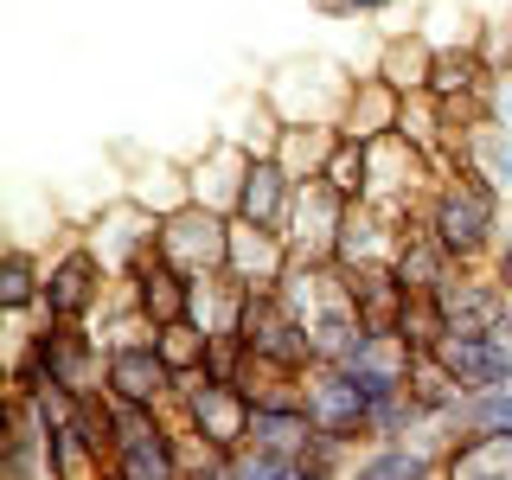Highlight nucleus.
I'll return each instance as SVG.
<instances>
[{
    "label": "nucleus",
    "instance_id": "obj_33",
    "mask_svg": "<svg viewBox=\"0 0 512 480\" xmlns=\"http://www.w3.org/2000/svg\"><path fill=\"white\" fill-rule=\"evenodd\" d=\"M397 141H410L416 154H429V160L442 167V154H448V128H442L436 96H404V109H397Z\"/></svg>",
    "mask_w": 512,
    "mask_h": 480
},
{
    "label": "nucleus",
    "instance_id": "obj_38",
    "mask_svg": "<svg viewBox=\"0 0 512 480\" xmlns=\"http://www.w3.org/2000/svg\"><path fill=\"white\" fill-rule=\"evenodd\" d=\"M244 365H250V346H244V333H212V340H205V384H237L244 378Z\"/></svg>",
    "mask_w": 512,
    "mask_h": 480
},
{
    "label": "nucleus",
    "instance_id": "obj_5",
    "mask_svg": "<svg viewBox=\"0 0 512 480\" xmlns=\"http://www.w3.org/2000/svg\"><path fill=\"white\" fill-rule=\"evenodd\" d=\"M154 256H160V263H167V269H180L186 282L224 276V263H231V218L205 212V205H186V212L160 218Z\"/></svg>",
    "mask_w": 512,
    "mask_h": 480
},
{
    "label": "nucleus",
    "instance_id": "obj_32",
    "mask_svg": "<svg viewBox=\"0 0 512 480\" xmlns=\"http://www.w3.org/2000/svg\"><path fill=\"white\" fill-rule=\"evenodd\" d=\"M276 301H282V314L295 320V327H308V320L320 314V301H327V269L295 256V263L282 269V282H276Z\"/></svg>",
    "mask_w": 512,
    "mask_h": 480
},
{
    "label": "nucleus",
    "instance_id": "obj_9",
    "mask_svg": "<svg viewBox=\"0 0 512 480\" xmlns=\"http://www.w3.org/2000/svg\"><path fill=\"white\" fill-rule=\"evenodd\" d=\"M429 301L442 308L448 333H500V314H506L512 295L500 288V276H493V263H487V269H455Z\"/></svg>",
    "mask_w": 512,
    "mask_h": 480
},
{
    "label": "nucleus",
    "instance_id": "obj_15",
    "mask_svg": "<svg viewBox=\"0 0 512 480\" xmlns=\"http://www.w3.org/2000/svg\"><path fill=\"white\" fill-rule=\"evenodd\" d=\"M244 173H250V154L237 141H205V154L186 160V180H192V205L218 218H237V192H244Z\"/></svg>",
    "mask_w": 512,
    "mask_h": 480
},
{
    "label": "nucleus",
    "instance_id": "obj_35",
    "mask_svg": "<svg viewBox=\"0 0 512 480\" xmlns=\"http://www.w3.org/2000/svg\"><path fill=\"white\" fill-rule=\"evenodd\" d=\"M397 340H404L410 346V359H429V352H436L442 346V333H448V320H442V308H436V301H429V295H410L404 301V314H397Z\"/></svg>",
    "mask_w": 512,
    "mask_h": 480
},
{
    "label": "nucleus",
    "instance_id": "obj_12",
    "mask_svg": "<svg viewBox=\"0 0 512 480\" xmlns=\"http://www.w3.org/2000/svg\"><path fill=\"white\" fill-rule=\"evenodd\" d=\"M301 410H308L314 429L365 448V397L352 391V378L340 372V365H314V372L301 378Z\"/></svg>",
    "mask_w": 512,
    "mask_h": 480
},
{
    "label": "nucleus",
    "instance_id": "obj_2",
    "mask_svg": "<svg viewBox=\"0 0 512 480\" xmlns=\"http://www.w3.org/2000/svg\"><path fill=\"white\" fill-rule=\"evenodd\" d=\"M20 352H32L45 384L71 391L77 404L109 397V346L96 320H32V327H20Z\"/></svg>",
    "mask_w": 512,
    "mask_h": 480
},
{
    "label": "nucleus",
    "instance_id": "obj_27",
    "mask_svg": "<svg viewBox=\"0 0 512 480\" xmlns=\"http://www.w3.org/2000/svg\"><path fill=\"white\" fill-rule=\"evenodd\" d=\"M122 199L141 205L148 218H173V212H186V205H192V180H186V167H173V160H154V167L128 173Z\"/></svg>",
    "mask_w": 512,
    "mask_h": 480
},
{
    "label": "nucleus",
    "instance_id": "obj_28",
    "mask_svg": "<svg viewBox=\"0 0 512 480\" xmlns=\"http://www.w3.org/2000/svg\"><path fill=\"white\" fill-rule=\"evenodd\" d=\"M436 468L442 461L416 442H372V448H359V461H352L346 480H429Z\"/></svg>",
    "mask_w": 512,
    "mask_h": 480
},
{
    "label": "nucleus",
    "instance_id": "obj_40",
    "mask_svg": "<svg viewBox=\"0 0 512 480\" xmlns=\"http://www.w3.org/2000/svg\"><path fill=\"white\" fill-rule=\"evenodd\" d=\"M461 436H474V429H512V384L506 391H487V397H468L455 416Z\"/></svg>",
    "mask_w": 512,
    "mask_h": 480
},
{
    "label": "nucleus",
    "instance_id": "obj_41",
    "mask_svg": "<svg viewBox=\"0 0 512 480\" xmlns=\"http://www.w3.org/2000/svg\"><path fill=\"white\" fill-rule=\"evenodd\" d=\"M231 474L237 480H301V461L269 455V448H237V455H231Z\"/></svg>",
    "mask_w": 512,
    "mask_h": 480
},
{
    "label": "nucleus",
    "instance_id": "obj_31",
    "mask_svg": "<svg viewBox=\"0 0 512 480\" xmlns=\"http://www.w3.org/2000/svg\"><path fill=\"white\" fill-rule=\"evenodd\" d=\"M404 391H410V404L423 410V423H455V416H461V404H468V391H461V384L448 378L436 359H416V365H410V384H404Z\"/></svg>",
    "mask_w": 512,
    "mask_h": 480
},
{
    "label": "nucleus",
    "instance_id": "obj_43",
    "mask_svg": "<svg viewBox=\"0 0 512 480\" xmlns=\"http://www.w3.org/2000/svg\"><path fill=\"white\" fill-rule=\"evenodd\" d=\"M186 480H237V474H231V455H212V448H199V442H192Z\"/></svg>",
    "mask_w": 512,
    "mask_h": 480
},
{
    "label": "nucleus",
    "instance_id": "obj_36",
    "mask_svg": "<svg viewBox=\"0 0 512 480\" xmlns=\"http://www.w3.org/2000/svg\"><path fill=\"white\" fill-rule=\"evenodd\" d=\"M416 429H423V410L410 404V391L404 397H384V404L365 410V448H372V442H410Z\"/></svg>",
    "mask_w": 512,
    "mask_h": 480
},
{
    "label": "nucleus",
    "instance_id": "obj_22",
    "mask_svg": "<svg viewBox=\"0 0 512 480\" xmlns=\"http://www.w3.org/2000/svg\"><path fill=\"white\" fill-rule=\"evenodd\" d=\"M493 84V64L480 52V39H448L436 45V71H429V96L436 103H461V96H480Z\"/></svg>",
    "mask_w": 512,
    "mask_h": 480
},
{
    "label": "nucleus",
    "instance_id": "obj_34",
    "mask_svg": "<svg viewBox=\"0 0 512 480\" xmlns=\"http://www.w3.org/2000/svg\"><path fill=\"white\" fill-rule=\"evenodd\" d=\"M320 186H333L346 205H359L365 199V186H372V148H359V141H333V154H327V167H320Z\"/></svg>",
    "mask_w": 512,
    "mask_h": 480
},
{
    "label": "nucleus",
    "instance_id": "obj_30",
    "mask_svg": "<svg viewBox=\"0 0 512 480\" xmlns=\"http://www.w3.org/2000/svg\"><path fill=\"white\" fill-rule=\"evenodd\" d=\"M244 295L250 288H237L231 276H205V282H192V327L212 340V333H231L237 320H244Z\"/></svg>",
    "mask_w": 512,
    "mask_h": 480
},
{
    "label": "nucleus",
    "instance_id": "obj_25",
    "mask_svg": "<svg viewBox=\"0 0 512 480\" xmlns=\"http://www.w3.org/2000/svg\"><path fill=\"white\" fill-rule=\"evenodd\" d=\"M39 295H45V256L13 244L0 256V308H7L13 327H32V320H39Z\"/></svg>",
    "mask_w": 512,
    "mask_h": 480
},
{
    "label": "nucleus",
    "instance_id": "obj_24",
    "mask_svg": "<svg viewBox=\"0 0 512 480\" xmlns=\"http://www.w3.org/2000/svg\"><path fill=\"white\" fill-rule=\"evenodd\" d=\"M391 269H397V282L410 288V295H436V288L455 276V256H448L436 237L423 231V224H404V244H397V256H391Z\"/></svg>",
    "mask_w": 512,
    "mask_h": 480
},
{
    "label": "nucleus",
    "instance_id": "obj_19",
    "mask_svg": "<svg viewBox=\"0 0 512 480\" xmlns=\"http://www.w3.org/2000/svg\"><path fill=\"white\" fill-rule=\"evenodd\" d=\"M442 167L474 173V180H487V186L512 192V122H480L474 135H461L455 148H448Z\"/></svg>",
    "mask_w": 512,
    "mask_h": 480
},
{
    "label": "nucleus",
    "instance_id": "obj_26",
    "mask_svg": "<svg viewBox=\"0 0 512 480\" xmlns=\"http://www.w3.org/2000/svg\"><path fill=\"white\" fill-rule=\"evenodd\" d=\"M314 442V423L301 404H250V448H269V455L301 461Z\"/></svg>",
    "mask_w": 512,
    "mask_h": 480
},
{
    "label": "nucleus",
    "instance_id": "obj_1",
    "mask_svg": "<svg viewBox=\"0 0 512 480\" xmlns=\"http://www.w3.org/2000/svg\"><path fill=\"white\" fill-rule=\"evenodd\" d=\"M410 224H423L461 269H487L493 256H500V244H506V192L474 180V173L442 167L436 186H429V199H423V212Z\"/></svg>",
    "mask_w": 512,
    "mask_h": 480
},
{
    "label": "nucleus",
    "instance_id": "obj_37",
    "mask_svg": "<svg viewBox=\"0 0 512 480\" xmlns=\"http://www.w3.org/2000/svg\"><path fill=\"white\" fill-rule=\"evenodd\" d=\"M154 352L167 359L173 378H192V372L205 365V333L192 327V320H180V327H160V333H154Z\"/></svg>",
    "mask_w": 512,
    "mask_h": 480
},
{
    "label": "nucleus",
    "instance_id": "obj_42",
    "mask_svg": "<svg viewBox=\"0 0 512 480\" xmlns=\"http://www.w3.org/2000/svg\"><path fill=\"white\" fill-rule=\"evenodd\" d=\"M327 20H378V13H391L397 0H314Z\"/></svg>",
    "mask_w": 512,
    "mask_h": 480
},
{
    "label": "nucleus",
    "instance_id": "obj_13",
    "mask_svg": "<svg viewBox=\"0 0 512 480\" xmlns=\"http://www.w3.org/2000/svg\"><path fill=\"white\" fill-rule=\"evenodd\" d=\"M295 263V250H288L282 231H263V224H244L231 218V263H224V276L237 288H250V295H276L282 269Z\"/></svg>",
    "mask_w": 512,
    "mask_h": 480
},
{
    "label": "nucleus",
    "instance_id": "obj_21",
    "mask_svg": "<svg viewBox=\"0 0 512 480\" xmlns=\"http://www.w3.org/2000/svg\"><path fill=\"white\" fill-rule=\"evenodd\" d=\"M288 212H295V180L282 173V160H250L244 192H237V218L263 224V231H288Z\"/></svg>",
    "mask_w": 512,
    "mask_h": 480
},
{
    "label": "nucleus",
    "instance_id": "obj_39",
    "mask_svg": "<svg viewBox=\"0 0 512 480\" xmlns=\"http://www.w3.org/2000/svg\"><path fill=\"white\" fill-rule=\"evenodd\" d=\"M0 480H52V448L39 442H0Z\"/></svg>",
    "mask_w": 512,
    "mask_h": 480
},
{
    "label": "nucleus",
    "instance_id": "obj_3",
    "mask_svg": "<svg viewBox=\"0 0 512 480\" xmlns=\"http://www.w3.org/2000/svg\"><path fill=\"white\" fill-rule=\"evenodd\" d=\"M116 276L90 256L84 231H71L64 244L45 256V295H39V320H96L116 301Z\"/></svg>",
    "mask_w": 512,
    "mask_h": 480
},
{
    "label": "nucleus",
    "instance_id": "obj_14",
    "mask_svg": "<svg viewBox=\"0 0 512 480\" xmlns=\"http://www.w3.org/2000/svg\"><path fill=\"white\" fill-rule=\"evenodd\" d=\"M397 244H404V218L384 212V205H346V224H340V244H333V263L327 269H372V263H391Z\"/></svg>",
    "mask_w": 512,
    "mask_h": 480
},
{
    "label": "nucleus",
    "instance_id": "obj_18",
    "mask_svg": "<svg viewBox=\"0 0 512 480\" xmlns=\"http://www.w3.org/2000/svg\"><path fill=\"white\" fill-rule=\"evenodd\" d=\"M365 340V320L359 308H352V295H346V282L327 269V301H320V314L308 320V346H314V365H346L352 352H359Z\"/></svg>",
    "mask_w": 512,
    "mask_h": 480
},
{
    "label": "nucleus",
    "instance_id": "obj_44",
    "mask_svg": "<svg viewBox=\"0 0 512 480\" xmlns=\"http://www.w3.org/2000/svg\"><path fill=\"white\" fill-rule=\"evenodd\" d=\"M493 276H500V288L512 295V231H506V244H500V256H493Z\"/></svg>",
    "mask_w": 512,
    "mask_h": 480
},
{
    "label": "nucleus",
    "instance_id": "obj_45",
    "mask_svg": "<svg viewBox=\"0 0 512 480\" xmlns=\"http://www.w3.org/2000/svg\"><path fill=\"white\" fill-rule=\"evenodd\" d=\"M500 340L512 346V301H506V314H500Z\"/></svg>",
    "mask_w": 512,
    "mask_h": 480
},
{
    "label": "nucleus",
    "instance_id": "obj_11",
    "mask_svg": "<svg viewBox=\"0 0 512 480\" xmlns=\"http://www.w3.org/2000/svg\"><path fill=\"white\" fill-rule=\"evenodd\" d=\"M109 397H116V404H135V410H160V416L173 410V372L154 352V340L109 346Z\"/></svg>",
    "mask_w": 512,
    "mask_h": 480
},
{
    "label": "nucleus",
    "instance_id": "obj_8",
    "mask_svg": "<svg viewBox=\"0 0 512 480\" xmlns=\"http://www.w3.org/2000/svg\"><path fill=\"white\" fill-rule=\"evenodd\" d=\"M429 359H436L468 397H487V391H506L512 384V346L500 333H442V346L429 352Z\"/></svg>",
    "mask_w": 512,
    "mask_h": 480
},
{
    "label": "nucleus",
    "instance_id": "obj_10",
    "mask_svg": "<svg viewBox=\"0 0 512 480\" xmlns=\"http://www.w3.org/2000/svg\"><path fill=\"white\" fill-rule=\"evenodd\" d=\"M340 224H346V199L333 186H320V180H308V186H295V212H288V250L301 256V263H320L327 269L333 263V244H340Z\"/></svg>",
    "mask_w": 512,
    "mask_h": 480
},
{
    "label": "nucleus",
    "instance_id": "obj_4",
    "mask_svg": "<svg viewBox=\"0 0 512 480\" xmlns=\"http://www.w3.org/2000/svg\"><path fill=\"white\" fill-rule=\"evenodd\" d=\"M167 416H180V429L199 448H212V455L250 448V397L231 391V384H205V372L173 378V410Z\"/></svg>",
    "mask_w": 512,
    "mask_h": 480
},
{
    "label": "nucleus",
    "instance_id": "obj_7",
    "mask_svg": "<svg viewBox=\"0 0 512 480\" xmlns=\"http://www.w3.org/2000/svg\"><path fill=\"white\" fill-rule=\"evenodd\" d=\"M84 231V244H90V256L109 269L116 282H128L141 263L154 256V237H160V218H148L141 205H128V199H116V205H103L90 224H77Z\"/></svg>",
    "mask_w": 512,
    "mask_h": 480
},
{
    "label": "nucleus",
    "instance_id": "obj_23",
    "mask_svg": "<svg viewBox=\"0 0 512 480\" xmlns=\"http://www.w3.org/2000/svg\"><path fill=\"white\" fill-rule=\"evenodd\" d=\"M429 71H436V39L423 32H391L372 64V77H384L397 96H429Z\"/></svg>",
    "mask_w": 512,
    "mask_h": 480
},
{
    "label": "nucleus",
    "instance_id": "obj_6",
    "mask_svg": "<svg viewBox=\"0 0 512 480\" xmlns=\"http://www.w3.org/2000/svg\"><path fill=\"white\" fill-rule=\"evenodd\" d=\"M237 333H244L250 359L269 365V372H282V378H308L314 372L308 327H295V320L282 314L276 295H244V320H237Z\"/></svg>",
    "mask_w": 512,
    "mask_h": 480
},
{
    "label": "nucleus",
    "instance_id": "obj_16",
    "mask_svg": "<svg viewBox=\"0 0 512 480\" xmlns=\"http://www.w3.org/2000/svg\"><path fill=\"white\" fill-rule=\"evenodd\" d=\"M122 295L135 301V314L148 320L154 333H160V327H180V320L192 314V282L180 276V269H167L160 256H148V263H141L135 276L122 282Z\"/></svg>",
    "mask_w": 512,
    "mask_h": 480
},
{
    "label": "nucleus",
    "instance_id": "obj_29",
    "mask_svg": "<svg viewBox=\"0 0 512 480\" xmlns=\"http://www.w3.org/2000/svg\"><path fill=\"white\" fill-rule=\"evenodd\" d=\"M333 141H340V128H327V122H288V128H282V148H276L282 173H288L295 186L320 180V167H327Z\"/></svg>",
    "mask_w": 512,
    "mask_h": 480
},
{
    "label": "nucleus",
    "instance_id": "obj_17",
    "mask_svg": "<svg viewBox=\"0 0 512 480\" xmlns=\"http://www.w3.org/2000/svg\"><path fill=\"white\" fill-rule=\"evenodd\" d=\"M397 109H404V96L384 84V77L359 71V77H352V90H346V103H340V135L359 141V148H372V141L397 135Z\"/></svg>",
    "mask_w": 512,
    "mask_h": 480
},
{
    "label": "nucleus",
    "instance_id": "obj_20",
    "mask_svg": "<svg viewBox=\"0 0 512 480\" xmlns=\"http://www.w3.org/2000/svg\"><path fill=\"white\" fill-rule=\"evenodd\" d=\"M333 276L346 282L352 308H359V320H365L372 333H391V327H397V314H404L410 288L397 282V269H391V263H372V269H333Z\"/></svg>",
    "mask_w": 512,
    "mask_h": 480
}]
</instances>
